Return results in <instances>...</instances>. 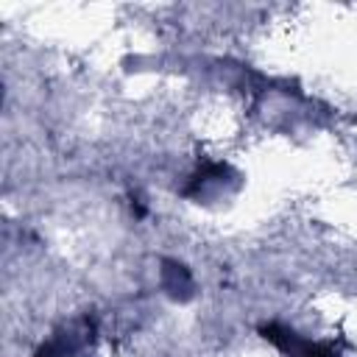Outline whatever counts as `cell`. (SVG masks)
I'll use <instances>...</instances> for the list:
<instances>
[{
    "instance_id": "6da1fadb",
    "label": "cell",
    "mask_w": 357,
    "mask_h": 357,
    "mask_svg": "<svg viewBox=\"0 0 357 357\" xmlns=\"http://www.w3.org/2000/svg\"><path fill=\"white\" fill-rule=\"evenodd\" d=\"M262 335H265L271 343H276L279 349H284L290 357H335L329 349H324V346H318V343H310V340H301L296 332H290V329H284V326H276V324L262 326Z\"/></svg>"
}]
</instances>
